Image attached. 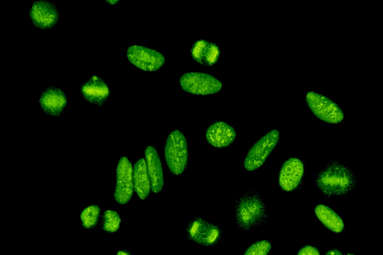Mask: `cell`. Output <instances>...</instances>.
<instances>
[{
  "instance_id": "4316f807",
  "label": "cell",
  "mask_w": 383,
  "mask_h": 255,
  "mask_svg": "<svg viewBox=\"0 0 383 255\" xmlns=\"http://www.w3.org/2000/svg\"><path fill=\"white\" fill-rule=\"evenodd\" d=\"M107 1L108 3H109V4H115V3H116V2H117V1H115V0H114V1H112H112H111V0H110V1Z\"/></svg>"
},
{
  "instance_id": "7c38bea8",
  "label": "cell",
  "mask_w": 383,
  "mask_h": 255,
  "mask_svg": "<svg viewBox=\"0 0 383 255\" xmlns=\"http://www.w3.org/2000/svg\"><path fill=\"white\" fill-rule=\"evenodd\" d=\"M304 173L302 162L296 157H290L282 165L279 175V184L284 191H291L300 184Z\"/></svg>"
},
{
  "instance_id": "277c9868",
  "label": "cell",
  "mask_w": 383,
  "mask_h": 255,
  "mask_svg": "<svg viewBox=\"0 0 383 255\" xmlns=\"http://www.w3.org/2000/svg\"><path fill=\"white\" fill-rule=\"evenodd\" d=\"M305 99L311 112L320 120L330 124H338L344 120L343 111L326 96L315 91H308Z\"/></svg>"
},
{
  "instance_id": "9c48e42d",
  "label": "cell",
  "mask_w": 383,
  "mask_h": 255,
  "mask_svg": "<svg viewBox=\"0 0 383 255\" xmlns=\"http://www.w3.org/2000/svg\"><path fill=\"white\" fill-rule=\"evenodd\" d=\"M29 17L33 26L41 30L50 29L58 23L60 12L56 6L48 0L34 1L29 9Z\"/></svg>"
},
{
  "instance_id": "7a4b0ae2",
  "label": "cell",
  "mask_w": 383,
  "mask_h": 255,
  "mask_svg": "<svg viewBox=\"0 0 383 255\" xmlns=\"http://www.w3.org/2000/svg\"><path fill=\"white\" fill-rule=\"evenodd\" d=\"M235 218L237 230L243 232L266 223L268 212L257 191L247 192L237 198Z\"/></svg>"
},
{
  "instance_id": "d4e9b609",
  "label": "cell",
  "mask_w": 383,
  "mask_h": 255,
  "mask_svg": "<svg viewBox=\"0 0 383 255\" xmlns=\"http://www.w3.org/2000/svg\"><path fill=\"white\" fill-rule=\"evenodd\" d=\"M325 255H344L340 250L333 249L329 250Z\"/></svg>"
},
{
  "instance_id": "5b68a950",
  "label": "cell",
  "mask_w": 383,
  "mask_h": 255,
  "mask_svg": "<svg viewBox=\"0 0 383 255\" xmlns=\"http://www.w3.org/2000/svg\"><path fill=\"white\" fill-rule=\"evenodd\" d=\"M181 88L192 95L207 96L219 93L222 82L213 75L201 72H189L180 79Z\"/></svg>"
},
{
  "instance_id": "7402d4cb",
  "label": "cell",
  "mask_w": 383,
  "mask_h": 255,
  "mask_svg": "<svg viewBox=\"0 0 383 255\" xmlns=\"http://www.w3.org/2000/svg\"><path fill=\"white\" fill-rule=\"evenodd\" d=\"M209 41L205 39H198L193 43L191 49L192 59L199 64H203V59Z\"/></svg>"
},
{
  "instance_id": "9a60e30c",
  "label": "cell",
  "mask_w": 383,
  "mask_h": 255,
  "mask_svg": "<svg viewBox=\"0 0 383 255\" xmlns=\"http://www.w3.org/2000/svg\"><path fill=\"white\" fill-rule=\"evenodd\" d=\"M133 183L139 197L142 200L145 199L149 195L151 186L146 162L143 158L138 160L134 165Z\"/></svg>"
},
{
  "instance_id": "3957f363",
  "label": "cell",
  "mask_w": 383,
  "mask_h": 255,
  "mask_svg": "<svg viewBox=\"0 0 383 255\" xmlns=\"http://www.w3.org/2000/svg\"><path fill=\"white\" fill-rule=\"evenodd\" d=\"M165 157L170 171L174 175L182 174L188 159V148L186 138L178 129L168 135L165 146Z\"/></svg>"
},
{
  "instance_id": "30bf717a",
  "label": "cell",
  "mask_w": 383,
  "mask_h": 255,
  "mask_svg": "<svg viewBox=\"0 0 383 255\" xmlns=\"http://www.w3.org/2000/svg\"><path fill=\"white\" fill-rule=\"evenodd\" d=\"M67 104V99L64 91L52 86L46 88L39 98V105L41 110L51 117H59Z\"/></svg>"
},
{
  "instance_id": "ac0fdd59",
  "label": "cell",
  "mask_w": 383,
  "mask_h": 255,
  "mask_svg": "<svg viewBox=\"0 0 383 255\" xmlns=\"http://www.w3.org/2000/svg\"><path fill=\"white\" fill-rule=\"evenodd\" d=\"M100 214V207L98 204L90 205L83 209L80 214V221L83 227L92 229L97 224Z\"/></svg>"
},
{
  "instance_id": "8fae6325",
  "label": "cell",
  "mask_w": 383,
  "mask_h": 255,
  "mask_svg": "<svg viewBox=\"0 0 383 255\" xmlns=\"http://www.w3.org/2000/svg\"><path fill=\"white\" fill-rule=\"evenodd\" d=\"M80 92L89 104L101 106L108 99L110 90L103 79L93 75L81 85Z\"/></svg>"
},
{
  "instance_id": "e0dca14e",
  "label": "cell",
  "mask_w": 383,
  "mask_h": 255,
  "mask_svg": "<svg viewBox=\"0 0 383 255\" xmlns=\"http://www.w3.org/2000/svg\"><path fill=\"white\" fill-rule=\"evenodd\" d=\"M208 221L202 218L196 216L188 225L186 228L187 239L200 244L206 229Z\"/></svg>"
},
{
  "instance_id": "2e32d148",
  "label": "cell",
  "mask_w": 383,
  "mask_h": 255,
  "mask_svg": "<svg viewBox=\"0 0 383 255\" xmlns=\"http://www.w3.org/2000/svg\"><path fill=\"white\" fill-rule=\"evenodd\" d=\"M315 213L321 222L330 231L339 233L344 230V224L342 219L329 207L319 204L315 208Z\"/></svg>"
},
{
  "instance_id": "4fadbf2b",
  "label": "cell",
  "mask_w": 383,
  "mask_h": 255,
  "mask_svg": "<svg viewBox=\"0 0 383 255\" xmlns=\"http://www.w3.org/2000/svg\"><path fill=\"white\" fill-rule=\"evenodd\" d=\"M236 137V132L234 128L223 121L212 124L205 132L208 143L217 149L229 146L234 142Z\"/></svg>"
},
{
  "instance_id": "5bb4252c",
  "label": "cell",
  "mask_w": 383,
  "mask_h": 255,
  "mask_svg": "<svg viewBox=\"0 0 383 255\" xmlns=\"http://www.w3.org/2000/svg\"><path fill=\"white\" fill-rule=\"evenodd\" d=\"M145 154L152 190L154 193H159L164 186V174L158 152L154 146H149Z\"/></svg>"
},
{
  "instance_id": "cb8c5ba5",
  "label": "cell",
  "mask_w": 383,
  "mask_h": 255,
  "mask_svg": "<svg viewBox=\"0 0 383 255\" xmlns=\"http://www.w3.org/2000/svg\"><path fill=\"white\" fill-rule=\"evenodd\" d=\"M297 255H320V254L316 248L311 245H306L298 251Z\"/></svg>"
},
{
  "instance_id": "6da1fadb",
  "label": "cell",
  "mask_w": 383,
  "mask_h": 255,
  "mask_svg": "<svg viewBox=\"0 0 383 255\" xmlns=\"http://www.w3.org/2000/svg\"><path fill=\"white\" fill-rule=\"evenodd\" d=\"M315 183L323 194L328 197L347 194L357 185L353 172L335 159L318 172Z\"/></svg>"
},
{
  "instance_id": "8992f818",
  "label": "cell",
  "mask_w": 383,
  "mask_h": 255,
  "mask_svg": "<svg viewBox=\"0 0 383 255\" xmlns=\"http://www.w3.org/2000/svg\"><path fill=\"white\" fill-rule=\"evenodd\" d=\"M279 138V132L275 129L262 136L248 150L244 160V168L249 171L259 168L276 145Z\"/></svg>"
},
{
  "instance_id": "484cf974",
  "label": "cell",
  "mask_w": 383,
  "mask_h": 255,
  "mask_svg": "<svg viewBox=\"0 0 383 255\" xmlns=\"http://www.w3.org/2000/svg\"><path fill=\"white\" fill-rule=\"evenodd\" d=\"M116 255H131L128 252L125 250L119 251Z\"/></svg>"
},
{
  "instance_id": "ba28073f",
  "label": "cell",
  "mask_w": 383,
  "mask_h": 255,
  "mask_svg": "<svg viewBox=\"0 0 383 255\" xmlns=\"http://www.w3.org/2000/svg\"><path fill=\"white\" fill-rule=\"evenodd\" d=\"M127 57L137 68L147 72L159 70L164 65V55L155 49L133 45L128 48Z\"/></svg>"
},
{
  "instance_id": "603a6c76",
  "label": "cell",
  "mask_w": 383,
  "mask_h": 255,
  "mask_svg": "<svg viewBox=\"0 0 383 255\" xmlns=\"http://www.w3.org/2000/svg\"><path fill=\"white\" fill-rule=\"evenodd\" d=\"M220 55V50L214 43L209 42L203 59L202 65L211 67L216 64Z\"/></svg>"
},
{
  "instance_id": "d6986e66",
  "label": "cell",
  "mask_w": 383,
  "mask_h": 255,
  "mask_svg": "<svg viewBox=\"0 0 383 255\" xmlns=\"http://www.w3.org/2000/svg\"><path fill=\"white\" fill-rule=\"evenodd\" d=\"M222 229L218 225L208 222L200 245L211 247L216 244L222 235Z\"/></svg>"
},
{
  "instance_id": "52a82bcc",
  "label": "cell",
  "mask_w": 383,
  "mask_h": 255,
  "mask_svg": "<svg viewBox=\"0 0 383 255\" xmlns=\"http://www.w3.org/2000/svg\"><path fill=\"white\" fill-rule=\"evenodd\" d=\"M133 169L126 156L119 159L116 168V180L113 196L120 204L127 203L133 192Z\"/></svg>"
},
{
  "instance_id": "83f0119b",
  "label": "cell",
  "mask_w": 383,
  "mask_h": 255,
  "mask_svg": "<svg viewBox=\"0 0 383 255\" xmlns=\"http://www.w3.org/2000/svg\"><path fill=\"white\" fill-rule=\"evenodd\" d=\"M347 255H356L352 254V253H348Z\"/></svg>"
},
{
  "instance_id": "44dd1931",
  "label": "cell",
  "mask_w": 383,
  "mask_h": 255,
  "mask_svg": "<svg viewBox=\"0 0 383 255\" xmlns=\"http://www.w3.org/2000/svg\"><path fill=\"white\" fill-rule=\"evenodd\" d=\"M271 249L270 242L266 240H260L249 246L243 255H268Z\"/></svg>"
},
{
  "instance_id": "ffe728a7",
  "label": "cell",
  "mask_w": 383,
  "mask_h": 255,
  "mask_svg": "<svg viewBox=\"0 0 383 255\" xmlns=\"http://www.w3.org/2000/svg\"><path fill=\"white\" fill-rule=\"evenodd\" d=\"M121 221V218L116 211L110 209L107 210L103 215L102 228L107 232H115L119 229Z\"/></svg>"
}]
</instances>
